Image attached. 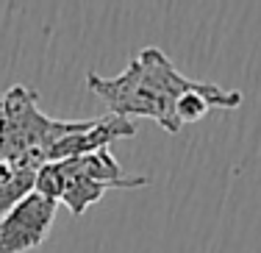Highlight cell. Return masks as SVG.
Segmentation results:
<instances>
[{
    "label": "cell",
    "instance_id": "6da1fadb",
    "mask_svg": "<svg viewBox=\"0 0 261 253\" xmlns=\"http://www.w3.org/2000/svg\"><path fill=\"white\" fill-rule=\"evenodd\" d=\"M86 89L122 120H153L167 134H178L186 122L203 120L208 112L239 109L245 95L208 81L186 78L159 47H142L120 75L86 72Z\"/></svg>",
    "mask_w": 261,
    "mask_h": 253
},
{
    "label": "cell",
    "instance_id": "277c9868",
    "mask_svg": "<svg viewBox=\"0 0 261 253\" xmlns=\"http://www.w3.org/2000/svg\"><path fill=\"white\" fill-rule=\"evenodd\" d=\"M59 214L53 197L34 192L0 220V253H28L50 237Z\"/></svg>",
    "mask_w": 261,
    "mask_h": 253
},
{
    "label": "cell",
    "instance_id": "7a4b0ae2",
    "mask_svg": "<svg viewBox=\"0 0 261 253\" xmlns=\"http://www.w3.org/2000/svg\"><path fill=\"white\" fill-rule=\"evenodd\" d=\"M92 120H53L39 109V95L25 84L0 92V162L39 172L59 159L61 142Z\"/></svg>",
    "mask_w": 261,
    "mask_h": 253
},
{
    "label": "cell",
    "instance_id": "3957f363",
    "mask_svg": "<svg viewBox=\"0 0 261 253\" xmlns=\"http://www.w3.org/2000/svg\"><path fill=\"white\" fill-rule=\"evenodd\" d=\"M145 175H125L111 150H95L86 156L64 159V162L45 164L36 175V192L64 203L70 214H81L95 206L109 189H139L145 187Z\"/></svg>",
    "mask_w": 261,
    "mask_h": 253
},
{
    "label": "cell",
    "instance_id": "5b68a950",
    "mask_svg": "<svg viewBox=\"0 0 261 253\" xmlns=\"http://www.w3.org/2000/svg\"><path fill=\"white\" fill-rule=\"evenodd\" d=\"M36 170H25L17 167V164L0 162V220L17 206L22 203L28 195L36 192Z\"/></svg>",
    "mask_w": 261,
    "mask_h": 253
}]
</instances>
